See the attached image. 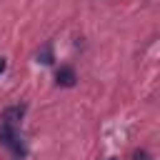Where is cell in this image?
I'll return each mask as SVG.
<instances>
[{
  "mask_svg": "<svg viewBox=\"0 0 160 160\" xmlns=\"http://www.w3.org/2000/svg\"><path fill=\"white\" fill-rule=\"evenodd\" d=\"M42 62H45V65H48V62H52V58H50V48H45V50H42Z\"/></svg>",
  "mask_w": 160,
  "mask_h": 160,
  "instance_id": "4",
  "label": "cell"
},
{
  "mask_svg": "<svg viewBox=\"0 0 160 160\" xmlns=\"http://www.w3.org/2000/svg\"><path fill=\"white\" fill-rule=\"evenodd\" d=\"M22 115H25V105H12V108H8V110L2 112V120H5L8 125H15Z\"/></svg>",
  "mask_w": 160,
  "mask_h": 160,
  "instance_id": "3",
  "label": "cell"
},
{
  "mask_svg": "<svg viewBox=\"0 0 160 160\" xmlns=\"http://www.w3.org/2000/svg\"><path fill=\"white\" fill-rule=\"evenodd\" d=\"M0 142H2L5 148H10L15 155H22V152H25V148H22V142H20L18 130H15L12 125H8V122H2V125H0Z\"/></svg>",
  "mask_w": 160,
  "mask_h": 160,
  "instance_id": "1",
  "label": "cell"
},
{
  "mask_svg": "<svg viewBox=\"0 0 160 160\" xmlns=\"http://www.w3.org/2000/svg\"><path fill=\"white\" fill-rule=\"evenodd\" d=\"M58 85L60 88H72L75 85V70L72 68H60L58 70Z\"/></svg>",
  "mask_w": 160,
  "mask_h": 160,
  "instance_id": "2",
  "label": "cell"
},
{
  "mask_svg": "<svg viewBox=\"0 0 160 160\" xmlns=\"http://www.w3.org/2000/svg\"><path fill=\"white\" fill-rule=\"evenodd\" d=\"M135 160H148V155H145V152H140V150H138V152H135Z\"/></svg>",
  "mask_w": 160,
  "mask_h": 160,
  "instance_id": "5",
  "label": "cell"
},
{
  "mask_svg": "<svg viewBox=\"0 0 160 160\" xmlns=\"http://www.w3.org/2000/svg\"><path fill=\"white\" fill-rule=\"evenodd\" d=\"M5 68H8V62H5V58H0V72H2Z\"/></svg>",
  "mask_w": 160,
  "mask_h": 160,
  "instance_id": "6",
  "label": "cell"
}]
</instances>
